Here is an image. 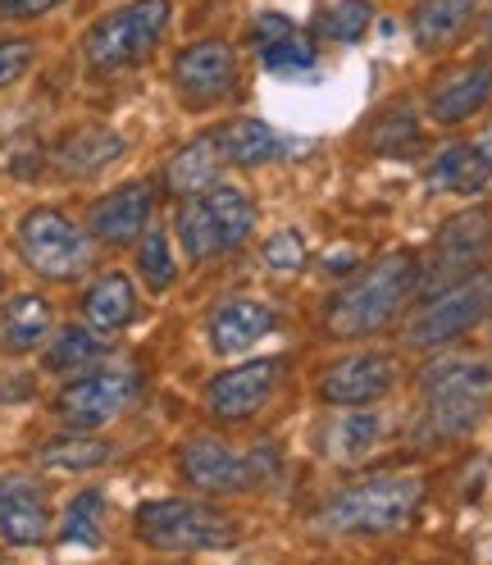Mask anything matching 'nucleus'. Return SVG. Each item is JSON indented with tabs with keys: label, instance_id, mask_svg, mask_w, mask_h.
Listing matches in <instances>:
<instances>
[{
	"label": "nucleus",
	"instance_id": "nucleus-28",
	"mask_svg": "<svg viewBox=\"0 0 492 565\" xmlns=\"http://www.w3.org/2000/svg\"><path fill=\"white\" fill-rule=\"evenodd\" d=\"M173 237L183 242V252L192 260H210V256H224V237H220V224L210 215L205 196H183L179 215H173Z\"/></svg>",
	"mask_w": 492,
	"mask_h": 565
},
{
	"label": "nucleus",
	"instance_id": "nucleus-13",
	"mask_svg": "<svg viewBox=\"0 0 492 565\" xmlns=\"http://www.w3.org/2000/svg\"><path fill=\"white\" fill-rule=\"evenodd\" d=\"M393 383H397L393 356H378V351L342 356L320 374V402L324 406H370V402L388 397Z\"/></svg>",
	"mask_w": 492,
	"mask_h": 565
},
{
	"label": "nucleus",
	"instance_id": "nucleus-18",
	"mask_svg": "<svg viewBox=\"0 0 492 565\" xmlns=\"http://www.w3.org/2000/svg\"><path fill=\"white\" fill-rule=\"evenodd\" d=\"M429 188L438 192H456V196H479L492 188V147L479 141H456L442 147L429 164Z\"/></svg>",
	"mask_w": 492,
	"mask_h": 565
},
{
	"label": "nucleus",
	"instance_id": "nucleus-17",
	"mask_svg": "<svg viewBox=\"0 0 492 565\" xmlns=\"http://www.w3.org/2000/svg\"><path fill=\"white\" fill-rule=\"evenodd\" d=\"M278 324V315L256 301V297H228L220 301L215 310H210V351H220V356H237V351H246L252 342H260L269 329Z\"/></svg>",
	"mask_w": 492,
	"mask_h": 565
},
{
	"label": "nucleus",
	"instance_id": "nucleus-23",
	"mask_svg": "<svg viewBox=\"0 0 492 565\" xmlns=\"http://www.w3.org/2000/svg\"><path fill=\"white\" fill-rule=\"evenodd\" d=\"M215 141L224 151V164H237V169H260V164H269V160H278L288 151L284 137L260 119H233V124L215 128Z\"/></svg>",
	"mask_w": 492,
	"mask_h": 565
},
{
	"label": "nucleus",
	"instance_id": "nucleus-36",
	"mask_svg": "<svg viewBox=\"0 0 492 565\" xmlns=\"http://www.w3.org/2000/svg\"><path fill=\"white\" fill-rule=\"evenodd\" d=\"M32 42H0V87H10L19 83L28 68H32Z\"/></svg>",
	"mask_w": 492,
	"mask_h": 565
},
{
	"label": "nucleus",
	"instance_id": "nucleus-21",
	"mask_svg": "<svg viewBox=\"0 0 492 565\" xmlns=\"http://www.w3.org/2000/svg\"><path fill=\"white\" fill-rule=\"evenodd\" d=\"M51 333V301L38 297V292H19L6 301L0 310V347L10 351V356H28V351H38Z\"/></svg>",
	"mask_w": 492,
	"mask_h": 565
},
{
	"label": "nucleus",
	"instance_id": "nucleus-40",
	"mask_svg": "<svg viewBox=\"0 0 492 565\" xmlns=\"http://www.w3.org/2000/svg\"><path fill=\"white\" fill-rule=\"evenodd\" d=\"M488 38H492V19H488Z\"/></svg>",
	"mask_w": 492,
	"mask_h": 565
},
{
	"label": "nucleus",
	"instance_id": "nucleus-31",
	"mask_svg": "<svg viewBox=\"0 0 492 565\" xmlns=\"http://www.w3.org/2000/svg\"><path fill=\"white\" fill-rule=\"evenodd\" d=\"M100 524H105V492L100 488H83L60 515V543L100 547Z\"/></svg>",
	"mask_w": 492,
	"mask_h": 565
},
{
	"label": "nucleus",
	"instance_id": "nucleus-38",
	"mask_svg": "<svg viewBox=\"0 0 492 565\" xmlns=\"http://www.w3.org/2000/svg\"><path fill=\"white\" fill-rule=\"evenodd\" d=\"M60 6V0H0V14H10V19H42Z\"/></svg>",
	"mask_w": 492,
	"mask_h": 565
},
{
	"label": "nucleus",
	"instance_id": "nucleus-26",
	"mask_svg": "<svg viewBox=\"0 0 492 565\" xmlns=\"http://www.w3.org/2000/svg\"><path fill=\"white\" fill-rule=\"evenodd\" d=\"M110 456H115V447L105 438H96V429H68L64 438L42 443L38 461L46 470H96V466L110 461Z\"/></svg>",
	"mask_w": 492,
	"mask_h": 565
},
{
	"label": "nucleus",
	"instance_id": "nucleus-35",
	"mask_svg": "<svg viewBox=\"0 0 492 565\" xmlns=\"http://www.w3.org/2000/svg\"><path fill=\"white\" fill-rule=\"evenodd\" d=\"M260 260H265V269H274V274H297V269L306 265V242H301V233H297V228H278L274 237H265Z\"/></svg>",
	"mask_w": 492,
	"mask_h": 565
},
{
	"label": "nucleus",
	"instance_id": "nucleus-1",
	"mask_svg": "<svg viewBox=\"0 0 492 565\" xmlns=\"http://www.w3.org/2000/svg\"><path fill=\"white\" fill-rule=\"evenodd\" d=\"M419 292V260L415 252H388L378 256L370 269H361L346 288L329 301L324 310V333L338 342L370 338L378 329H388L406 301Z\"/></svg>",
	"mask_w": 492,
	"mask_h": 565
},
{
	"label": "nucleus",
	"instance_id": "nucleus-5",
	"mask_svg": "<svg viewBox=\"0 0 492 565\" xmlns=\"http://www.w3.org/2000/svg\"><path fill=\"white\" fill-rule=\"evenodd\" d=\"M137 539L156 552H224L237 543V520L210 502L160 498L137 507Z\"/></svg>",
	"mask_w": 492,
	"mask_h": 565
},
{
	"label": "nucleus",
	"instance_id": "nucleus-37",
	"mask_svg": "<svg viewBox=\"0 0 492 565\" xmlns=\"http://www.w3.org/2000/svg\"><path fill=\"white\" fill-rule=\"evenodd\" d=\"M292 28H297V23H292L288 14H260L256 28H252V42H256V46H269V42H278V38H288Z\"/></svg>",
	"mask_w": 492,
	"mask_h": 565
},
{
	"label": "nucleus",
	"instance_id": "nucleus-25",
	"mask_svg": "<svg viewBox=\"0 0 492 565\" xmlns=\"http://www.w3.org/2000/svg\"><path fill=\"white\" fill-rule=\"evenodd\" d=\"M479 0H419L415 6V42L425 51H442L466 32Z\"/></svg>",
	"mask_w": 492,
	"mask_h": 565
},
{
	"label": "nucleus",
	"instance_id": "nucleus-15",
	"mask_svg": "<svg viewBox=\"0 0 492 565\" xmlns=\"http://www.w3.org/2000/svg\"><path fill=\"white\" fill-rule=\"evenodd\" d=\"M51 534V502L38 479L6 475L0 479V543L38 547Z\"/></svg>",
	"mask_w": 492,
	"mask_h": 565
},
{
	"label": "nucleus",
	"instance_id": "nucleus-22",
	"mask_svg": "<svg viewBox=\"0 0 492 565\" xmlns=\"http://www.w3.org/2000/svg\"><path fill=\"white\" fill-rule=\"evenodd\" d=\"M119 156H124V137L115 128H105V124H87V128L64 137L55 160H60V169L68 173V179H92V173L115 164Z\"/></svg>",
	"mask_w": 492,
	"mask_h": 565
},
{
	"label": "nucleus",
	"instance_id": "nucleus-8",
	"mask_svg": "<svg viewBox=\"0 0 492 565\" xmlns=\"http://www.w3.org/2000/svg\"><path fill=\"white\" fill-rule=\"evenodd\" d=\"M137 397H142V374L132 365L83 370V374H74V383L60 387L55 415L64 429H100V424L119 419Z\"/></svg>",
	"mask_w": 492,
	"mask_h": 565
},
{
	"label": "nucleus",
	"instance_id": "nucleus-6",
	"mask_svg": "<svg viewBox=\"0 0 492 565\" xmlns=\"http://www.w3.org/2000/svg\"><path fill=\"white\" fill-rule=\"evenodd\" d=\"M488 310H492V274L474 269V274H466V278L447 282V288H438V292L406 320L402 338H406V347H415V351H438V347H447V342H456V338H466L479 320H488Z\"/></svg>",
	"mask_w": 492,
	"mask_h": 565
},
{
	"label": "nucleus",
	"instance_id": "nucleus-16",
	"mask_svg": "<svg viewBox=\"0 0 492 565\" xmlns=\"http://www.w3.org/2000/svg\"><path fill=\"white\" fill-rule=\"evenodd\" d=\"M492 100V60H474L447 74L429 87V115L438 124H466Z\"/></svg>",
	"mask_w": 492,
	"mask_h": 565
},
{
	"label": "nucleus",
	"instance_id": "nucleus-14",
	"mask_svg": "<svg viewBox=\"0 0 492 565\" xmlns=\"http://www.w3.org/2000/svg\"><path fill=\"white\" fill-rule=\"evenodd\" d=\"M151 210H156V188L147 179H132L115 192H105L92 215H87V233L105 246H132L137 237L147 233L151 224Z\"/></svg>",
	"mask_w": 492,
	"mask_h": 565
},
{
	"label": "nucleus",
	"instance_id": "nucleus-19",
	"mask_svg": "<svg viewBox=\"0 0 492 565\" xmlns=\"http://www.w3.org/2000/svg\"><path fill=\"white\" fill-rule=\"evenodd\" d=\"M220 173H224V151H220L215 132H205V137H192L188 147H179V151L169 156V164H164V188H169L173 196H196V192H205V188H215Z\"/></svg>",
	"mask_w": 492,
	"mask_h": 565
},
{
	"label": "nucleus",
	"instance_id": "nucleus-4",
	"mask_svg": "<svg viewBox=\"0 0 492 565\" xmlns=\"http://www.w3.org/2000/svg\"><path fill=\"white\" fill-rule=\"evenodd\" d=\"M173 6L169 0H132V6L105 14L100 23L87 28L83 38V60L92 74H119V68L142 64L169 32Z\"/></svg>",
	"mask_w": 492,
	"mask_h": 565
},
{
	"label": "nucleus",
	"instance_id": "nucleus-10",
	"mask_svg": "<svg viewBox=\"0 0 492 565\" xmlns=\"http://www.w3.org/2000/svg\"><path fill=\"white\" fill-rule=\"evenodd\" d=\"M179 470L196 492H246L260 483V456H242L220 438H192L179 451Z\"/></svg>",
	"mask_w": 492,
	"mask_h": 565
},
{
	"label": "nucleus",
	"instance_id": "nucleus-33",
	"mask_svg": "<svg viewBox=\"0 0 492 565\" xmlns=\"http://www.w3.org/2000/svg\"><path fill=\"white\" fill-rule=\"evenodd\" d=\"M374 23V6L370 0H338V6H329L320 14V38L346 46V42H361L365 32Z\"/></svg>",
	"mask_w": 492,
	"mask_h": 565
},
{
	"label": "nucleus",
	"instance_id": "nucleus-27",
	"mask_svg": "<svg viewBox=\"0 0 492 565\" xmlns=\"http://www.w3.org/2000/svg\"><path fill=\"white\" fill-rule=\"evenodd\" d=\"M210 215H215L220 224V237H224V252H233V246H242L246 237L256 233V201L246 196L242 188H228V183H215L201 192Z\"/></svg>",
	"mask_w": 492,
	"mask_h": 565
},
{
	"label": "nucleus",
	"instance_id": "nucleus-41",
	"mask_svg": "<svg viewBox=\"0 0 492 565\" xmlns=\"http://www.w3.org/2000/svg\"><path fill=\"white\" fill-rule=\"evenodd\" d=\"M488 315H492V310H488Z\"/></svg>",
	"mask_w": 492,
	"mask_h": 565
},
{
	"label": "nucleus",
	"instance_id": "nucleus-39",
	"mask_svg": "<svg viewBox=\"0 0 492 565\" xmlns=\"http://www.w3.org/2000/svg\"><path fill=\"white\" fill-rule=\"evenodd\" d=\"M329 269H356V252H338V256H329Z\"/></svg>",
	"mask_w": 492,
	"mask_h": 565
},
{
	"label": "nucleus",
	"instance_id": "nucleus-32",
	"mask_svg": "<svg viewBox=\"0 0 492 565\" xmlns=\"http://www.w3.org/2000/svg\"><path fill=\"white\" fill-rule=\"evenodd\" d=\"M137 274L151 292H169L173 278H179V260H173V242L164 228H147L137 237Z\"/></svg>",
	"mask_w": 492,
	"mask_h": 565
},
{
	"label": "nucleus",
	"instance_id": "nucleus-34",
	"mask_svg": "<svg viewBox=\"0 0 492 565\" xmlns=\"http://www.w3.org/2000/svg\"><path fill=\"white\" fill-rule=\"evenodd\" d=\"M260 60H265L269 74H278V78H301V74H310V68H314V42L306 38V32L292 28L288 38L260 46Z\"/></svg>",
	"mask_w": 492,
	"mask_h": 565
},
{
	"label": "nucleus",
	"instance_id": "nucleus-7",
	"mask_svg": "<svg viewBox=\"0 0 492 565\" xmlns=\"http://www.w3.org/2000/svg\"><path fill=\"white\" fill-rule=\"evenodd\" d=\"M14 242L23 265L51 282H74L92 260V233H83L64 210H51V205L28 210L19 220Z\"/></svg>",
	"mask_w": 492,
	"mask_h": 565
},
{
	"label": "nucleus",
	"instance_id": "nucleus-2",
	"mask_svg": "<svg viewBox=\"0 0 492 565\" xmlns=\"http://www.w3.org/2000/svg\"><path fill=\"white\" fill-rule=\"evenodd\" d=\"M425 502V479L419 475H374L361 483L338 488L314 515V524L333 539H378L402 534Z\"/></svg>",
	"mask_w": 492,
	"mask_h": 565
},
{
	"label": "nucleus",
	"instance_id": "nucleus-12",
	"mask_svg": "<svg viewBox=\"0 0 492 565\" xmlns=\"http://www.w3.org/2000/svg\"><path fill=\"white\" fill-rule=\"evenodd\" d=\"M233 83H237V55L220 38L192 42L173 55V87L183 92L188 105H215L233 92Z\"/></svg>",
	"mask_w": 492,
	"mask_h": 565
},
{
	"label": "nucleus",
	"instance_id": "nucleus-3",
	"mask_svg": "<svg viewBox=\"0 0 492 565\" xmlns=\"http://www.w3.org/2000/svg\"><path fill=\"white\" fill-rule=\"evenodd\" d=\"M419 402L438 438H461L479 429L492 406V365L470 356H447L419 374Z\"/></svg>",
	"mask_w": 492,
	"mask_h": 565
},
{
	"label": "nucleus",
	"instance_id": "nucleus-9",
	"mask_svg": "<svg viewBox=\"0 0 492 565\" xmlns=\"http://www.w3.org/2000/svg\"><path fill=\"white\" fill-rule=\"evenodd\" d=\"M488 246H492V220H488V210H461V215H451L438 237H434V256L429 265H419V288L425 292H438L447 288V282L456 278H466L479 269V260L488 256Z\"/></svg>",
	"mask_w": 492,
	"mask_h": 565
},
{
	"label": "nucleus",
	"instance_id": "nucleus-30",
	"mask_svg": "<svg viewBox=\"0 0 492 565\" xmlns=\"http://www.w3.org/2000/svg\"><path fill=\"white\" fill-rule=\"evenodd\" d=\"M419 141V119L410 105H388L378 119L365 124V147L378 156H406Z\"/></svg>",
	"mask_w": 492,
	"mask_h": 565
},
{
	"label": "nucleus",
	"instance_id": "nucleus-20",
	"mask_svg": "<svg viewBox=\"0 0 492 565\" xmlns=\"http://www.w3.org/2000/svg\"><path fill=\"white\" fill-rule=\"evenodd\" d=\"M83 315H87V324L96 333H119L137 320V288H132V278L110 269V274H100L87 297H83Z\"/></svg>",
	"mask_w": 492,
	"mask_h": 565
},
{
	"label": "nucleus",
	"instance_id": "nucleus-24",
	"mask_svg": "<svg viewBox=\"0 0 492 565\" xmlns=\"http://www.w3.org/2000/svg\"><path fill=\"white\" fill-rule=\"evenodd\" d=\"M378 438H383V415L361 411V406H342V415L329 419V429H324V456L338 466L365 461Z\"/></svg>",
	"mask_w": 492,
	"mask_h": 565
},
{
	"label": "nucleus",
	"instance_id": "nucleus-11",
	"mask_svg": "<svg viewBox=\"0 0 492 565\" xmlns=\"http://www.w3.org/2000/svg\"><path fill=\"white\" fill-rule=\"evenodd\" d=\"M278 379H284V361H246V365H233V370L210 379L205 411L215 415V419L242 424V419H252L274 397Z\"/></svg>",
	"mask_w": 492,
	"mask_h": 565
},
{
	"label": "nucleus",
	"instance_id": "nucleus-29",
	"mask_svg": "<svg viewBox=\"0 0 492 565\" xmlns=\"http://www.w3.org/2000/svg\"><path fill=\"white\" fill-rule=\"evenodd\" d=\"M100 356H105V342L96 338L92 324H87V329H83V324H64V329L51 338L42 365H46L51 374H83V370H92Z\"/></svg>",
	"mask_w": 492,
	"mask_h": 565
}]
</instances>
